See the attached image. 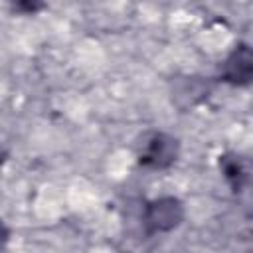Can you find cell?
<instances>
[{"instance_id": "cell-2", "label": "cell", "mask_w": 253, "mask_h": 253, "mask_svg": "<svg viewBox=\"0 0 253 253\" xmlns=\"http://www.w3.org/2000/svg\"><path fill=\"white\" fill-rule=\"evenodd\" d=\"M184 204L174 196L154 198L144 204L142 210V225L146 235L168 233L176 229L184 221Z\"/></svg>"}, {"instance_id": "cell-6", "label": "cell", "mask_w": 253, "mask_h": 253, "mask_svg": "<svg viewBox=\"0 0 253 253\" xmlns=\"http://www.w3.org/2000/svg\"><path fill=\"white\" fill-rule=\"evenodd\" d=\"M8 239H10V229H8V227H6V223L0 219V249H4V247H6Z\"/></svg>"}, {"instance_id": "cell-5", "label": "cell", "mask_w": 253, "mask_h": 253, "mask_svg": "<svg viewBox=\"0 0 253 253\" xmlns=\"http://www.w3.org/2000/svg\"><path fill=\"white\" fill-rule=\"evenodd\" d=\"M10 8L16 14H38L45 8V0H10Z\"/></svg>"}, {"instance_id": "cell-4", "label": "cell", "mask_w": 253, "mask_h": 253, "mask_svg": "<svg viewBox=\"0 0 253 253\" xmlns=\"http://www.w3.org/2000/svg\"><path fill=\"white\" fill-rule=\"evenodd\" d=\"M217 164H219V170H221L223 178L227 180L231 192L239 194L243 190V186L247 184V168H245L243 158L235 152H223L219 156Z\"/></svg>"}, {"instance_id": "cell-1", "label": "cell", "mask_w": 253, "mask_h": 253, "mask_svg": "<svg viewBox=\"0 0 253 253\" xmlns=\"http://www.w3.org/2000/svg\"><path fill=\"white\" fill-rule=\"evenodd\" d=\"M180 156V140L168 132L154 130L148 132L138 144L136 160L138 166L150 170H168L176 164Z\"/></svg>"}, {"instance_id": "cell-7", "label": "cell", "mask_w": 253, "mask_h": 253, "mask_svg": "<svg viewBox=\"0 0 253 253\" xmlns=\"http://www.w3.org/2000/svg\"><path fill=\"white\" fill-rule=\"evenodd\" d=\"M8 156H10V150L6 148V144L0 140V168L6 164V160H8Z\"/></svg>"}, {"instance_id": "cell-3", "label": "cell", "mask_w": 253, "mask_h": 253, "mask_svg": "<svg viewBox=\"0 0 253 253\" xmlns=\"http://www.w3.org/2000/svg\"><path fill=\"white\" fill-rule=\"evenodd\" d=\"M253 79V53L249 43L239 42L219 65V81L233 87H247Z\"/></svg>"}]
</instances>
